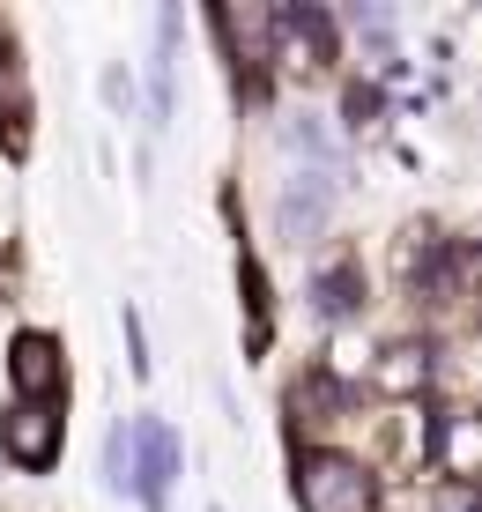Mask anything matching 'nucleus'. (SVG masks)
Masks as SVG:
<instances>
[{
  "label": "nucleus",
  "mask_w": 482,
  "mask_h": 512,
  "mask_svg": "<svg viewBox=\"0 0 482 512\" xmlns=\"http://www.w3.org/2000/svg\"><path fill=\"white\" fill-rule=\"evenodd\" d=\"M297 505L305 512H379V475L356 453L312 446V453H297Z\"/></svg>",
  "instance_id": "nucleus-1"
},
{
  "label": "nucleus",
  "mask_w": 482,
  "mask_h": 512,
  "mask_svg": "<svg viewBox=\"0 0 482 512\" xmlns=\"http://www.w3.org/2000/svg\"><path fill=\"white\" fill-rule=\"evenodd\" d=\"M171 475H178V438L164 416H134L127 431V490L141 498V512L171 505Z\"/></svg>",
  "instance_id": "nucleus-2"
},
{
  "label": "nucleus",
  "mask_w": 482,
  "mask_h": 512,
  "mask_svg": "<svg viewBox=\"0 0 482 512\" xmlns=\"http://www.w3.org/2000/svg\"><path fill=\"white\" fill-rule=\"evenodd\" d=\"M60 438H67L60 401H15V409L0 416V453H8L23 475H45L60 461Z\"/></svg>",
  "instance_id": "nucleus-3"
},
{
  "label": "nucleus",
  "mask_w": 482,
  "mask_h": 512,
  "mask_svg": "<svg viewBox=\"0 0 482 512\" xmlns=\"http://www.w3.org/2000/svg\"><path fill=\"white\" fill-rule=\"evenodd\" d=\"M8 386H15V401H60L67 394V349H60V334H45V327H23L8 342Z\"/></svg>",
  "instance_id": "nucleus-4"
},
{
  "label": "nucleus",
  "mask_w": 482,
  "mask_h": 512,
  "mask_svg": "<svg viewBox=\"0 0 482 512\" xmlns=\"http://www.w3.org/2000/svg\"><path fill=\"white\" fill-rule=\"evenodd\" d=\"M401 275H408V290L416 297H460V282H468V260H460V245L453 238H438V231H408L401 245Z\"/></svg>",
  "instance_id": "nucleus-5"
},
{
  "label": "nucleus",
  "mask_w": 482,
  "mask_h": 512,
  "mask_svg": "<svg viewBox=\"0 0 482 512\" xmlns=\"http://www.w3.org/2000/svg\"><path fill=\"white\" fill-rule=\"evenodd\" d=\"M327 208H334V179L327 171H297V179L282 186V201H275V231L290 245H305L319 223H327Z\"/></svg>",
  "instance_id": "nucleus-6"
},
{
  "label": "nucleus",
  "mask_w": 482,
  "mask_h": 512,
  "mask_svg": "<svg viewBox=\"0 0 482 512\" xmlns=\"http://www.w3.org/2000/svg\"><path fill=\"white\" fill-rule=\"evenodd\" d=\"M0 149H8V156H30V90H23L15 38H0Z\"/></svg>",
  "instance_id": "nucleus-7"
},
{
  "label": "nucleus",
  "mask_w": 482,
  "mask_h": 512,
  "mask_svg": "<svg viewBox=\"0 0 482 512\" xmlns=\"http://www.w3.org/2000/svg\"><path fill=\"white\" fill-rule=\"evenodd\" d=\"M431 379H438V349L431 342H386L379 364H371V386H386V394H423Z\"/></svg>",
  "instance_id": "nucleus-8"
},
{
  "label": "nucleus",
  "mask_w": 482,
  "mask_h": 512,
  "mask_svg": "<svg viewBox=\"0 0 482 512\" xmlns=\"http://www.w3.org/2000/svg\"><path fill=\"white\" fill-rule=\"evenodd\" d=\"M312 305H319V320L364 312V260H327V268L312 275Z\"/></svg>",
  "instance_id": "nucleus-9"
},
{
  "label": "nucleus",
  "mask_w": 482,
  "mask_h": 512,
  "mask_svg": "<svg viewBox=\"0 0 482 512\" xmlns=\"http://www.w3.org/2000/svg\"><path fill=\"white\" fill-rule=\"evenodd\" d=\"M275 38L305 45V52H312L305 67H327V60H334V15H327V8H282V15H275Z\"/></svg>",
  "instance_id": "nucleus-10"
},
{
  "label": "nucleus",
  "mask_w": 482,
  "mask_h": 512,
  "mask_svg": "<svg viewBox=\"0 0 482 512\" xmlns=\"http://www.w3.org/2000/svg\"><path fill=\"white\" fill-rule=\"evenodd\" d=\"M438 431H445V446H438L445 475L468 483V475H475V416H438Z\"/></svg>",
  "instance_id": "nucleus-11"
},
{
  "label": "nucleus",
  "mask_w": 482,
  "mask_h": 512,
  "mask_svg": "<svg viewBox=\"0 0 482 512\" xmlns=\"http://www.w3.org/2000/svg\"><path fill=\"white\" fill-rule=\"evenodd\" d=\"M238 290H245V305H253V349H267V327H275V305H267V275H260V260H253V253L238 260Z\"/></svg>",
  "instance_id": "nucleus-12"
},
{
  "label": "nucleus",
  "mask_w": 482,
  "mask_h": 512,
  "mask_svg": "<svg viewBox=\"0 0 482 512\" xmlns=\"http://www.w3.org/2000/svg\"><path fill=\"white\" fill-rule=\"evenodd\" d=\"M171 23L178 15H164V52H171ZM156 112H171V60H156Z\"/></svg>",
  "instance_id": "nucleus-13"
}]
</instances>
